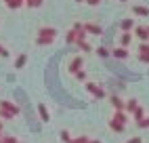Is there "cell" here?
Segmentation results:
<instances>
[{"label": "cell", "instance_id": "obj_1", "mask_svg": "<svg viewBox=\"0 0 149 143\" xmlns=\"http://www.w3.org/2000/svg\"><path fill=\"white\" fill-rule=\"evenodd\" d=\"M128 111L126 109H113V116L109 120V128L113 132H124L126 130V124H128Z\"/></svg>", "mask_w": 149, "mask_h": 143}, {"label": "cell", "instance_id": "obj_2", "mask_svg": "<svg viewBox=\"0 0 149 143\" xmlns=\"http://www.w3.org/2000/svg\"><path fill=\"white\" fill-rule=\"evenodd\" d=\"M55 40H57V29L55 27L44 25V27L38 29V36H36V44L38 46H48V44H53Z\"/></svg>", "mask_w": 149, "mask_h": 143}, {"label": "cell", "instance_id": "obj_3", "mask_svg": "<svg viewBox=\"0 0 149 143\" xmlns=\"http://www.w3.org/2000/svg\"><path fill=\"white\" fill-rule=\"evenodd\" d=\"M19 114H21V107H19L17 103H13V101H0V118L2 120H13L17 118Z\"/></svg>", "mask_w": 149, "mask_h": 143}, {"label": "cell", "instance_id": "obj_4", "mask_svg": "<svg viewBox=\"0 0 149 143\" xmlns=\"http://www.w3.org/2000/svg\"><path fill=\"white\" fill-rule=\"evenodd\" d=\"M84 88H86L95 99H105V97H107L105 88H103L101 84H97V82H91V80H86V82H84Z\"/></svg>", "mask_w": 149, "mask_h": 143}, {"label": "cell", "instance_id": "obj_5", "mask_svg": "<svg viewBox=\"0 0 149 143\" xmlns=\"http://www.w3.org/2000/svg\"><path fill=\"white\" fill-rule=\"evenodd\" d=\"M82 67H84V57H82V55H76L72 61H69V65H67L69 74H76V72L82 69Z\"/></svg>", "mask_w": 149, "mask_h": 143}, {"label": "cell", "instance_id": "obj_6", "mask_svg": "<svg viewBox=\"0 0 149 143\" xmlns=\"http://www.w3.org/2000/svg\"><path fill=\"white\" fill-rule=\"evenodd\" d=\"M111 57L118 59V61H126L128 57H130V53H128V48H126V46H116V48L111 50Z\"/></svg>", "mask_w": 149, "mask_h": 143}, {"label": "cell", "instance_id": "obj_7", "mask_svg": "<svg viewBox=\"0 0 149 143\" xmlns=\"http://www.w3.org/2000/svg\"><path fill=\"white\" fill-rule=\"evenodd\" d=\"M36 111H38V116H40V122H51V111H48V107L44 103H38L36 105Z\"/></svg>", "mask_w": 149, "mask_h": 143}, {"label": "cell", "instance_id": "obj_8", "mask_svg": "<svg viewBox=\"0 0 149 143\" xmlns=\"http://www.w3.org/2000/svg\"><path fill=\"white\" fill-rule=\"evenodd\" d=\"M134 36L141 40V42H149V29H147V25H134Z\"/></svg>", "mask_w": 149, "mask_h": 143}, {"label": "cell", "instance_id": "obj_9", "mask_svg": "<svg viewBox=\"0 0 149 143\" xmlns=\"http://www.w3.org/2000/svg\"><path fill=\"white\" fill-rule=\"evenodd\" d=\"M109 103H111L113 109H124V107H126V101H124L120 95H109Z\"/></svg>", "mask_w": 149, "mask_h": 143}, {"label": "cell", "instance_id": "obj_10", "mask_svg": "<svg viewBox=\"0 0 149 143\" xmlns=\"http://www.w3.org/2000/svg\"><path fill=\"white\" fill-rule=\"evenodd\" d=\"M25 63H27V55H25V53L17 55L15 63H13V69H23V67H25Z\"/></svg>", "mask_w": 149, "mask_h": 143}, {"label": "cell", "instance_id": "obj_11", "mask_svg": "<svg viewBox=\"0 0 149 143\" xmlns=\"http://www.w3.org/2000/svg\"><path fill=\"white\" fill-rule=\"evenodd\" d=\"M132 44V32H122V36H120V46H130Z\"/></svg>", "mask_w": 149, "mask_h": 143}, {"label": "cell", "instance_id": "obj_12", "mask_svg": "<svg viewBox=\"0 0 149 143\" xmlns=\"http://www.w3.org/2000/svg\"><path fill=\"white\" fill-rule=\"evenodd\" d=\"M65 40H67V44H76V42H78V40H80V34H78V32H76V29L72 27V29H69V32H67V36H65Z\"/></svg>", "mask_w": 149, "mask_h": 143}, {"label": "cell", "instance_id": "obj_13", "mask_svg": "<svg viewBox=\"0 0 149 143\" xmlns=\"http://www.w3.org/2000/svg\"><path fill=\"white\" fill-rule=\"evenodd\" d=\"M84 27H86V32L93 34V36H101L103 34V29L99 27V25H95V23H84Z\"/></svg>", "mask_w": 149, "mask_h": 143}, {"label": "cell", "instance_id": "obj_14", "mask_svg": "<svg viewBox=\"0 0 149 143\" xmlns=\"http://www.w3.org/2000/svg\"><path fill=\"white\" fill-rule=\"evenodd\" d=\"M120 27H122V32H132L134 29V19H124L120 23Z\"/></svg>", "mask_w": 149, "mask_h": 143}, {"label": "cell", "instance_id": "obj_15", "mask_svg": "<svg viewBox=\"0 0 149 143\" xmlns=\"http://www.w3.org/2000/svg\"><path fill=\"white\" fill-rule=\"evenodd\" d=\"M136 107H139V101H136V99H128V101H126V107H124V109H126V111H128V114H130V116H132Z\"/></svg>", "mask_w": 149, "mask_h": 143}, {"label": "cell", "instance_id": "obj_16", "mask_svg": "<svg viewBox=\"0 0 149 143\" xmlns=\"http://www.w3.org/2000/svg\"><path fill=\"white\" fill-rule=\"evenodd\" d=\"M145 116H147V114H145V107H143V105H139V107L134 109V114H132V120L139 122V120H143Z\"/></svg>", "mask_w": 149, "mask_h": 143}, {"label": "cell", "instance_id": "obj_17", "mask_svg": "<svg viewBox=\"0 0 149 143\" xmlns=\"http://www.w3.org/2000/svg\"><path fill=\"white\" fill-rule=\"evenodd\" d=\"M132 13L139 17H149V8L147 6H132Z\"/></svg>", "mask_w": 149, "mask_h": 143}, {"label": "cell", "instance_id": "obj_18", "mask_svg": "<svg viewBox=\"0 0 149 143\" xmlns=\"http://www.w3.org/2000/svg\"><path fill=\"white\" fill-rule=\"evenodd\" d=\"M76 46H78V48H82L84 53H93V46L86 42V38H84V40H78V42H76Z\"/></svg>", "mask_w": 149, "mask_h": 143}, {"label": "cell", "instance_id": "obj_19", "mask_svg": "<svg viewBox=\"0 0 149 143\" xmlns=\"http://www.w3.org/2000/svg\"><path fill=\"white\" fill-rule=\"evenodd\" d=\"M97 55L101 57V59H109V57H111V50H109L107 46H99L97 48Z\"/></svg>", "mask_w": 149, "mask_h": 143}, {"label": "cell", "instance_id": "obj_20", "mask_svg": "<svg viewBox=\"0 0 149 143\" xmlns=\"http://www.w3.org/2000/svg\"><path fill=\"white\" fill-rule=\"evenodd\" d=\"M74 76H76L78 82H86V80H88V74H86V69H84V67H82V69H78Z\"/></svg>", "mask_w": 149, "mask_h": 143}, {"label": "cell", "instance_id": "obj_21", "mask_svg": "<svg viewBox=\"0 0 149 143\" xmlns=\"http://www.w3.org/2000/svg\"><path fill=\"white\" fill-rule=\"evenodd\" d=\"M4 2H6V6H8V8H19V6L25 2V0H4Z\"/></svg>", "mask_w": 149, "mask_h": 143}, {"label": "cell", "instance_id": "obj_22", "mask_svg": "<svg viewBox=\"0 0 149 143\" xmlns=\"http://www.w3.org/2000/svg\"><path fill=\"white\" fill-rule=\"evenodd\" d=\"M136 55H149V42H141V44H139V53Z\"/></svg>", "mask_w": 149, "mask_h": 143}, {"label": "cell", "instance_id": "obj_23", "mask_svg": "<svg viewBox=\"0 0 149 143\" xmlns=\"http://www.w3.org/2000/svg\"><path fill=\"white\" fill-rule=\"evenodd\" d=\"M61 141H63V143H69V141H72V132H69L67 128L61 130Z\"/></svg>", "mask_w": 149, "mask_h": 143}, {"label": "cell", "instance_id": "obj_24", "mask_svg": "<svg viewBox=\"0 0 149 143\" xmlns=\"http://www.w3.org/2000/svg\"><path fill=\"white\" fill-rule=\"evenodd\" d=\"M134 124H136L139 128H149V116H145L143 120H139V122H134Z\"/></svg>", "mask_w": 149, "mask_h": 143}, {"label": "cell", "instance_id": "obj_25", "mask_svg": "<svg viewBox=\"0 0 149 143\" xmlns=\"http://www.w3.org/2000/svg\"><path fill=\"white\" fill-rule=\"evenodd\" d=\"M0 143H21V141H19L17 137H11V135H4V139L0 141Z\"/></svg>", "mask_w": 149, "mask_h": 143}, {"label": "cell", "instance_id": "obj_26", "mask_svg": "<svg viewBox=\"0 0 149 143\" xmlns=\"http://www.w3.org/2000/svg\"><path fill=\"white\" fill-rule=\"evenodd\" d=\"M88 139H91V137H86V135H80V137H74V139L69 141V143H86Z\"/></svg>", "mask_w": 149, "mask_h": 143}, {"label": "cell", "instance_id": "obj_27", "mask_svg": "<svg viewBox=\"0 0 149 143\" xmlns=\"http://www.w3.org/2000/svg\"><path fill=\"white\" fill-rule=\"evenodd\" d=\"M0 57H2V59H8V57H11L8 48H6V46H2V44H0Z\"/></svg>", "mask_w": 149, "mask_h": 143}, {"label": "cell", "instance_id": "obj_28", "mask_svg": "<svg viewBox=\"0 0 149 143\" xmlns=\"http://www.w3.org/2000/svg\"><path fill=\"white\" fill-rule=\"evenodd\" d=\"M136 59L141 61V63H149V55H136Z\"/></svg>", "mask_w": 149, "mask_h": 143}, {"label": "cell", "instance_id": "obj_29", "mask_svg": "<svg viewBox=\"0 0 149 143\" xmlns=\"http://www.w3.org/2000/svg\"><path fill=\"white\" fill-rule=\"evenodd\" d=\"M126 143H143V139L141 137H132V139H128Z\"/></svg>", "mask_w": 149, "mask_h": 143}, {"label": "cell", "instance_id": "obj_30", "mask_svg": "<svg viewBox=\"0 0 149 143\" xmlns=\"http://www.w3.org/2000/svg\"><path fill=\"white\" fill-rule=\"evenodd\" d=\"M86 2H88V4H91V6H97L99 2H101V0H86Z\"/></svg>", "mask_w": 149, "mask_h": 143}, {"label": "cell", "instance_id": "obj_31", "mask_svg": "<svg viewBox=\"0 0 149 143\" xmlns=\"http://www.w3.org/2000/svg\"><path fill=\"white\" fill-rule=\"evenodd\" d=\"M0 132H4V120H0Z\"/></svg>", "mask_w": 149, "mask_h": 143}, {"label": "cell", "instance_id": "obj_32", "mask_svg": "<svg viewBox=\"0 0 149 143\" xmlns=\"http://www.w3.org/2000/svg\"><path fill=\"white\" fill-rule=\"evenodd\" d=\"M86 143H101V141H99V139H88Z\"/></svg>", "mask_w": 149, "mask_h": 143}, {"label": "cell", "instance_id": "obj_33", "mask_svg": "<svg viewBox=\"0 0 149 143\" xmlns=\"http://www.w3.org/2000/svg\"><path fill=\"white\" fill-rule=\"evenodd\" d=\"M2 139H4V132H0V141H2Z\"/></svg>", "mask_w": 149, "mask_h": 143}, {"label": "cell", "instance_id": "obj_34", "mask_svg": "<svg viewBox=\"0 0 149 143\" xmlns=\"http://www.w3.org/2000/svg\"><path fill=\"white\" fill-rule=\"evenodd\" d=\"M76 2H84V0H76Z\"/></svg>", "mask_w": 149, "mask_h": 143}, {"label": "cell", "instance_id": "obj_35", "mask_svg": "<svg viewBox=\"0 0 149 143\" xmlns=\"http://www.w3.org/2000/svg\"><path fill=\"white\" fill-rule=\"evenodd\" d=\"M147 29H149V25H147Z\"/></svg>", "mask_w": 149, "mask_h": 143}, {"label": "cell", "instance_id": "obj_36", "mask_svg": "<svg viewBox=\"0 0 149 143\" xmlns=\"http://www.w3.org/2000/svg\"><path fill=\"white\" fill-rule=\"evenodd\" d=\"M122 2H124V0H122Z\"/></svg>", "mask_w": 149, "mask_h": 143}]
</instances>
